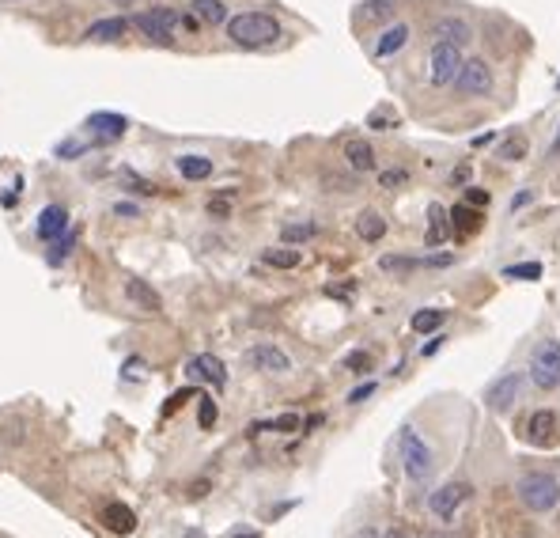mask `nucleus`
Masks as SVG:
<instances>
[{
	"label": "nucleus",
	"mask_w": 560,
	"mask_h": 538,
	"mask_svg": "<svg viewBox=\"0 0 560 538\" xmlns=\"http://www.w3.org/2000/svg\"><path fill=\"white\" fill-rule=\"evenodd\" d=\"M190 8L201 23H213V27H220V23H227V5L223 0H190Z\"/></svg>",
	"instance_id": "25"
},
{
	"label": "nucleus",
	"mask_w": 560,
	"mask_h": 538,
	"mask_svg": "<svg viewBox=\"0 0 560 538\" xmlns=\"http://www.w3.org/2000/svg\"><path fill=\"white\" fill-rule=\"evenodd\" d=\"M496 156L500 160H523L526 156V144H523V137H507V141H500V148H496Z\"/></svg>",
	"instance_id": "30"
},
{
	"label": "nucleus",
	"mask_w": 560,
	"mask_h": 538,
	"mask_svg": "<svg viewBox=\"0 0 560 538\" xmlns=\"http://www.w3.org/2000/svg\"><path fill=\"white\" fill-rule=\"evenodd\" d=\"M493 88H496V80H493V69H489V61H481V58H462V69H458V76H454V91L458 95H477V99H485V95H493Z\"/></svg>",
	"instance_id": "7"
},
{
	"label": "nucleus",
	"mask_w": 560,
	"mask_h": 538,
	"mask_svg": "<svg viewBox=\"0 0 560 538\" xmlns=\"http://www.w3.org/2000/svg\"><path fill=\"white\" fill-rule=\"evenodd\" d=\"M519 501L530 508V512H553L556 501H560V481L553 474H542V470H530L519 478Z\"/></svg>",
	"instance_id": "3"
},
{
	"label": "nucleus",
	"mask_w": 560,
	"mask_h": 538,
	"mask_svg": "<svg viewBox=\"0 0 560 538\" xmlns=\"http://www.w3.org/2000/svg\"><path fill=\"white\" fill-rule=\"evenodd\" d=\"M451 224H454V236L458 239H466L473 232H481V209H473V205H454L451 209Z\"/></svg>",
	"instance_id": "19"
},
{
	"label": "nucleus",
	"mask_w": 560,
	"mask_h": 538,
	"mask_svg": "<svg viewBox=\"0 0 560 538\" xmlns=\"http://www.w3.org/2000/svg\"><path fill=\"white\" fill-rule=\"evenodd\" d=\"M38 239H46V243H54V239H61L65 232H68V213H65V205H46V209L38 213Z\"/></svg>",
	"instance_id": "15"
},
{
	"label": "nucleus",
	"mask_w": 560,
	"mask_h": 538,
	"mask_svg": "<svg viewBox=\"0 0 560 538\" xmlns=\"http://www.w3.org/2000/svg\"><path fill=\"white\" fill-rule=\"evenodd\" d=\"M99 520H103V527H107L110 534H118V538H130V534L137 531V512H133L130 504H118V501L107 504Z\"/></svg>",
	"instance_id": "14"
},
{
	"label": "nucleus",
	"mask_w": 560,
	"mask_h": 538,
	"mask_svg": "<svg viewBox=\"0 0 560 538\" xmlns=\"http://www.w3.org/2000/svg\"><path fill=\"white\" fill-rule=\"evenodd\" d=\"M428 538H451V534H440V531H436V534H428Z\"/></svg>",
	"instance_id": "50"
},
{
	"label": "nucleus",
	"mask_w": 560,
	"mask_h": 538,
	"mask_svg": "<svg viewBox=\"0 0 560 538\" xmlns=\"http://www.w3.org/2000/svg\"><path fill=\"white\" fill-rule=\"evenodd\" d=\"M553 152H556V156H560V133H556V141H553Z\"/></svg>",
	"instance_id": "46"
},
{
	"label": "nucleus",
	"mask_w": 560,
	"mask_h": 538,
	"mask_svg": "<svg viewBox=\"0 0 560 538\" xmlns=\"http://www.w3.org/2000/svg\"><path fill=\"white\" fill-rule=\"evenodd\" d=\"M405 42H410V27H405V23H394V27H387L383 35H379V42H375L371 54H375V58H390V54H398Z\"/></svg>",
	"instance_id": "21"
},
{
	"label": "nucleus",
	"mask_w": 560,
	"mask_h": 538,
	"mask_svg": "<svg viewBox=\"0 0 560 538\" xmlns=\"http://www.w3.org/2000/svg\"><path fill=\"white\" fill-rule=\"evenodd\" d=\"M227 27V38H232L235 46H243V49H265V46H273L280 35V23L269 16V12H239V16H232L223 23Z\"/></svg>",
	"instance_id": "1"
},
{
	"label": "nucleus",
	"mask_w": 560,
	"mask_h": 538,
	"mask_svg": "<svg viewBox=\"0 0 560 538\" xmlns=\"http://www.w3.org/2000/svg\"><path fill=\"white\" fill-rule=\"evenodd\" d=\"M246 364H254L258 372H269V375H285L292 372V356L276 345H254L246 349Z\"/></svg>",
	"instance_id": "11"
},
{
	"label": "nucleus",
	"mask_w": 560,
	"mask_h": 538,
	"mask_svg": "<svg viewBox=\"0 0 560 538\" xmlns=\"http://www.w3.org/2000/svg\"><path fill=\"white\" fill-rule=\"evenodd\" d=\"M216 402L213 398H205V395H201V414H197V421H201V428H213L216 425Z\"/></svg>",
	"instance_id": "35"
},
{
	"label": "nucleus",
	"mask_w": 560,
	"mask_h": 538,
	"mask_svg": "<svg viewBox=\"0 0 560 538\" xmlns=\"http://www.w3.org/2000/svg\"><path fill=\"white\" fill-rule=\"evenodd\" d=\"M133 27V23L130 19H125V16H110V19H95L91 23V27L84 31V38L88 42H118L125 31H130Z\"/></svg>",
	"instance_id": "18"
},
{
	"label": "nucleus",
	"mask_w": 560,
	"mask_h": 538,
	"mask_svg": "<svg viewBox=\"0 0 560 538\" xmlns=\"http://www.w3.org/2000/svg\"><path fill=\"white\" fill-rule=\"evenodd\" d=\"M209 213L216 220H227V216H232V205H227V197H216V201H209Z\"/></svg>",
	"instance_id": "38"
},
{
	"label": "nucleus",
	"mask_w": 560,
	"mask_h": 538,
	"mask_svg": "<svg viewBox=\"0 0 560 538\" xmlns=\"http://www.w3.org/2000/svg\"><path fill=\"white\" fill-rule=\"evenodd\" d=\"M114 213H118V216H137L140 209H137V205H130V201H118V205H114Z\"/></svg>",
	"instance_id": "42"
},
{
	"label": "nucleus",
	"mask_w": 560,
	"mask_h": 538,
	"mask_svg": "<svg viewBox=\"0 0 560 538\" xmlns=\"http://www.w3.org/2000/svg\"><path fill=\"white\" fill-rule=\"evenodd\" d=\"M394 125H398V121H394V118H390L387 111H383V114L375 111V114L368 118V130H394Z\"/></svg>",
	"instance_id": "37"
},
{
	"label": "nucleus",
	"mask_w": 560,
	"mask_h": 538,
	"mask_svg": "<svg viewBox=\"0 0 560 538\" xmlns=\"http://www.w3.org/2000/svg\"><path fill=\"white\" fill-rule=\"evenodd\" d=\"M315 236H318V224H285V232H280V239H285L288 247L307 243V239H315Z\"/></svg>",
	"instance_id": "29"
},
{
	"label": "nucleus",
	"mask_w": 560,
	"mask_h": 538,
	"mask_svg": "<svg viewBox=\"0 0 560 538\" xmlns=\"http://www.w3.org/2000/svg\"><path fill=\"white\" fill-rule=\"evenodd\" d=\"M458 69H462V46L431 42V49H428V84H431V88L454 84Z\"/></svg>",
	"instance_id": "5"
},
{
	"label": "nucleus",
	"mask_w": 560,
	"mask_h": 538,
	"mask_svg": "<svg viewBox=\"0 0 560 538\" xmlns=\"http://www.w3.org/2000/svg\"><path fill=\"white\" fill-rule=\"evenodd\" d=\"M84 130L95 144H107V141H118L125 130H130V121H125L121 114H110V111H95L88 121H84Z\"/></svg>",
	"instance_id": "10"
},
{
	"label": "nucleus",
	"mask_w": 560,
	"mask_h": 538,
	"mask_svg": "<svg viewBox=\"0 0 560 538\" xmlns=\"http://www.w3.org/2000/svg\"><path fill=\"white\" fill-rule=\"evenodd\" d=\"M133 27L148 38V42H160V46H171L174 38V27H182L186 23V16H178V12H171V8H151V12H137L133 19Z\"/></svg>",
	"instance_id": "6"
},
{
	"label": "nucleus",
	"mask_w": 560,
	"mask_h": 538,
	"mask_svg": "<svg viewBox=\"0 0 560 538\" xmlns=\"http://www.w3.org/2000/svg\"><path fill=\"white\" fill-rule=\"evenodd\" d=\"M84 148H88V144H80V141H61V144H57V156H61V160H80Z\"/></svg>",
	"instance_id": "36"
},
{
	"label": "nucleus",
	"mask_w": 560,
	"mask_h": 538,
	"mask_svg": "<svg viewBox=\"0 0 560 538\" xmlns=\"http://www.w3.org/2000/svg\"><path fill=\"white\" fill-rule=\"evenodd\" d=\"M503 277H512V280H538L542 277V262H523V266H507Z\"/></svg>",
	"instance_id": "31"
},
{
	"label": "nucleus",
	"mask_w": 560,
	"mask_h": 538,
	"mask_svg": "<svg viewBox=\"0 0 560 538\" xmlns=\"http://www.w3.org/2000/svg\"><path fill=\"white\" fill-rule=\"evenodd\" d=\"M125 300H130L133 307H140V311H160V307H163L160 292L151 289L144 277H130V280H125Z\"/></svg>",
	"instance_id": "17"
},
{
	"label": "nucleus",
	"mask_w": 560,
	"mask_h": 538,
	"mask_svg": "<svg viewBox=\"0 0 560 538\" xmlns=\"http://www.w3.org/2000/svg\"><path fill=\"white\" fill-rule=\"evenodd\" d=\"M519 391H523V375H519V372H507V375H500V379L493 383V387L485 391V402L503 414V409H512V406H515Z\"/></svg>",
	"instance_id": "12"
},
{
	"label": "nucleus",
	"mask_w": 560,
	"mask_h": 538,
	"mask_svg": "<svg viewBox=\"0 0 560 538\" xmlns=\"http://www.w3.org/2000/svg\"><path fill=\"white\" fill-rule=\"evenodd\" d=\"M405 183H410V174H405L401 167H390V171L379 174V186H383V190H398V186H405Z\"/></svg>",
	"instance_id": "33"
},
{
	"label": "nucleus",
	"mask_w": 560,
	"mask_h": 538,
	"mask_svg": "<svg viewBox=\"0 0 560 538\" xmlns=\"http://www.w3.org/2000/svg\"><path fill=\"white\" fill-rule=\"evenodd\" d=\"M556 88H560V80H556Z\"/></svg>",
	"instance_id": "52"
},
{
	"label": "nucleus",
	"mask_w": 560,
	"mask_h": 538,
	"mask_svg": "<svg viewBox=\"0 0 560 538\" xmlns=\"http://www.w3.org/2000/svg\"><path fill=\"white\" fill-rule=\"evenodd\" d=\"M375 387H379V383H364V387H356V391L348 395V402H352V406H360V402H368V398L375 395Z\"/></svg>",
	"instance_id": "39"
},
{
	"label": "nucleus",
	"mask_w": 560,
	"mask_h": 538,
	"mask_svg": "<svg viewBox=\"0 0 560 538\" xmlns=\"http://www.w3.org/2000/svg\"><path fill=\"white\" fill-rule=\"evenodd\" d=\"M387 538H405V534H401V531H390V534H387Z\"/></svg>",
	"instance_id": "48"
},
{
	"label": "nucleus",
	"mask_w": 560,
	"mask_h": 538,
	"mask_svg": "<svg viewBox=\"0 0 560 538\" xmlns=\"http://www.w3.org/2000/svg\"><path fill=\"white\" fill-rule=\"evenodd\" d=\"M345 368L356 372V375H364V372H371V356L368 353H348L345 356Z\"/></svg>",
	"instance_id": "34"
},
{
	"label": "nucleus",
	"mask_w": 560,
	"mask_h": 538,
	"mask_svg": "<svg viewBox=\"0 0 560 538\" xmlns=\"http://www.w3.org/2000/svg\"><path fill=\"white\" fill-rule=\"evenodd\" d=\"M57 247L49 250V266H61L65 258H68V250H72V243H76V232H65V239H54Z\"/></svg>",
	"instance_id": "32"
},
{
	"label": "nucleus",
	"mask_w": 560,
	"mask_h": 538,
	"mask_svg": "<svg viewBox=\"0 0 560 538\" xmlns=\"http://www.w3.org/2000/svg\"><path fill=\"white\" fill-rule=\"evenodd\" d=\"M530 383L538 391H556L560 387V342L553 338H542L534 345V356H530Z\"/></svg>",
	"instance_id": "2"
},
{
	"label": "nucleus",
	"mask_w": 560,
	"mask_h": 538,
	"mask_svg": "<svg viewBox=\"0 0 560 538\" xmlns=\"http://www.w3.org/2000/svg\"><path fill=\"white\" fill-rule=\"evenodd\" d=\"M447 322V311H443V307H424V311H417L413 315V334H431V330H440Z\"/></svg>",
	"instance_id": "26"
},
{
	"label": "nucleus",
	"mask_w": 560,
	"mask_h": 538,
	"mask_svg": "<svg viewBox=\"0 0 560 538\" xmlns=\"http://www.w3.org/2000/svg\"><path fill=\"white\" fill-rule=\"evenodd\" d=\"M5 5H16V0H5Z\"/></svg>",
	"instance_id": "51"
},
{
	"label": "nucleus",
	"mask_w": 560,
	"mask_h": 538,
	"mask_svg": "<svg viewBox=\"0 0 560 538\" xmlns=\"http://www.w3.org/2000/svg\"><path fill=\"white\" fill-rule=\"evenodd\" d=\"M466 205H473V209H485V205H489V194H485V190H466Z\"/></svg>",
	"instance_id": "40"
},
{
	"label": "nucleus",
	"mask_w": 560,
	"mask_h": 538,
	"mask_svg": "<svg viewBox=\"0 0 560 538\" xmlns=\"http://www.w3.org/2000/svg\"><path fill=\"white\" fill-rule=\"evenodd\" d=\"M368 16H375V19H387V16H390V5H387V0H375V5L368 8Z\"/></svg>",
	"instance_id": "41"
},
{
	"label": "nucleus",
	"mask_w": 560,
	"mask_h": 538,
	"mask_svg": "<svg viewBox=\"0 0 560 538\" xmlns=\"http://www.w3.org/2000/svg\"><path fill=\"white\" fill-rule=\"evenodd\" d=\"M235 538H258V531H235Z\"/></svg>",
	"instance_id": "45"
},
{
	"label": "nucleus",
	"mask_w": 560,
	"mask_h": 538,
	"mask_svg": "<svg viewBox=\"0 0 560 538\" xmlns=\"http://www.w3.org/2000/svg\"><path fill=\"white\" fill-rule=\"evenodd\" d=\"M174 167H178V174H182L186 183H205V178L213 174V160L209 156H178Z\"/></svg>",
	"instance_id": "22"
},
{
	"label": "nucleus",
	"mask_w": 560,
	"mask_h": 538,
	"mask_svg": "<svg viewBox=\"0 0 560 538\" xmlns=\"http://www.w3.org/2000/svg\"><path fill=\"white\" fill-rule=\"evenodd\" d=\"M379 269L383 273H413V269H420V258H410V254H383Z\"/></svg>",
	"instance_id": "27"
},
{
	"label": "nucleus",
	"mask_w": 560,
	"mask_h": 538,
	"mask_svg": "<svg viewBox=\"0 0 560 538\" xmlns=\"http://www.w3.org/2000/svg\"><path fill=\"white\" fill-rule=\"evenodd\" d=\"M345 160L352 171H375V148L368 141H348L345 144Z\"/></svg>",
	"instance_id": "23"
},
{
	"label": "nucleus",
	"mask_w": 560,
	"mask_h": 538,
	"mask_svg": "<svg viewBox=\"0 0 560 538\" xmlns=\"http://www.w3.org/2000/svg\"><path fill=\"white\" fill-rule=\"evenodd\" d=\"M431 35H436V42H451V46H470L473 42V27L462 16H440L436 23H431Z\"/></svg>",
	"instance_id": "13"
},
{
	"label": "nucleus",
	"mask_w": 560,
	"mask_h": 538,
	"mask_svg": "<svg viewBox=\"0 0 560 538\" xmlns=\"http://www.w3.org/2000/svg\"><path fill=\"white\" fill-rule=\"evenodd\" d=\"M470 493H473L470 481H447L443 490H436V493L428 497V512H431L436 520H454V512L462 508V501H466Z\"/></svg>",
	"instance_id": "8"
},
{
	"label": "nucleus",
	"mask_w": 560,
	"mask_h": 538,
	"mask_svg": "<svg viewBox=\"0 0 560 538\" xmlns=\"http://www.w3.org/2000/svg\"><path fill=\"white\" fill-rule=\"evenodd\" d=\"M523 428H526L523 437H526L534 448H553L556 437H560V417L553 414V409H538V414H530V421H526Z\"/></svg>",
	"instance_id": "9"
},
{
	"label": "nucleus",
	"mask_w": 560,
	"mask_h": 538,
	"mask_svg": "<svg viewBox=\"0 0 560 538\" xmlns=\"http://www.w3.org/2000/svg\"><path fill=\"white\" fill-rule=\"evenodd\" d=\"M265 266L296 269V266H299V250H296V247H273V250H265Z\"/></svg>",
	"instance_id": "28"
},
{
	"label": "nucleus",
	"mask_w": 560,
	"mask_h": 538,
	"mask_svg": "<svg viewBox=\"0 0 560 538\" xmlns=\"http://www.w3.org/2000/svg\"><path fill=\"white\" fill-rule=\"evenodd\" d=\"M114 5H137V0H114Z\"/></svg>",
	"instance_id": "49"
},
{
	"label": "nucleus",
	"mask_w": 560,
	"mask_h": 538,
	"mask_svg": "<svg viewBox=\"0 0 560 538\" xmlns=\"http://www.w3.org/2000/svg\"><path fill=\"white\" fill-rule=\"evenodd\" d=\"M401 467L410 474V481H424L436 467V459H431V448L420 440V432L413 425L401 428Z\"/></svg>",
	"instance_id": "4"
},
{
	"label": "nucleus",
	"mask_w": 560,
	"mask_h": 538,
	"mask_svg": "<svg viewBox=\"0 0 560 538\" xmlns=\"http://www.w3.org/2000/svg\"><path fill=\"white\" fill-rule=\"evenodd\" d=\"M356 236H360L364 243H379L387 236V220L383 213H375V209H364L360 216H356Z\"/></svg>",
	"instance_id": "20"
},
{
	"label": "nucleus",
	"mask_w": 560,
	"mask_h": 538,
	"mask_svg": "<svg viewBox=\"0 0 560 538\" xmlns=\"http://www.w3.org/2000/svg\"><path fill=\"white\" fill-rule=\"evenodd\" d=\"M466 174H470V164H458V171H454V186H458V183H466Z\"/></svg>",
	"instance_id": "44"
},
{
	"label": "nucleus",
	"mask_w": 560,
	"mask_h": 538,
	"mask_svg": "<svg viewBox=\"0 0 560 538\" xmlns=\"http://www.w3.org/2000/svg\"><path fill=\"white\" fill-rule=\"evenodd\" d=\"M447 224H451V213L440 209V205H431V209H428V236H424V243H428V247H443Z\"/></svg>",
	"instance_id": "24"
},
{
	"label": "nucleus",
	"mask_w": 560,
	"mask_h": 538,
	"mask_svg": "<svg viewBox=\"0 0 560 538\" xmlns=\"http://www.w3.org/2000/svg\"><path fill=\"white\" fill-rule=\"evenodd\" d=\"M190 375H197V379H209L216 391H223V387H227V368H223L220 356H213V353H197L193 361H190Z\"/></svg>",
	"instance_id": "16"
},
{
	"label": "nucleus",
	"mask_w": 560,
	"mask_h": 538,
	"mask_svg": "<svg viewBox=\"0 0 560 538\" xmlns=\"http://www.w3.org/2000/svg\"><path fill=\"white\" fill-rule=\"evenodd\" d=\"M356 538H375V531H364V534H356Z\"/></svg>",
	"instance_id": "47"
},
{
	"label": "nucleus",
	"mask_w": 560,
	"mask_h": 538,
	"mask_svg": "<svg viewBox=\"0 0 560 538\" xmlns=\"http://www.w3.org/2000/svg\"><path fill=\"white\" fill-rule=\"evenodd\" d=\"M186 398H193V391H190V387H186V391H178V395H174V402L167 406V414H174V409H178V406H182Z\"/></svg>",
	"instance_id": "43"
}]
</instances>
